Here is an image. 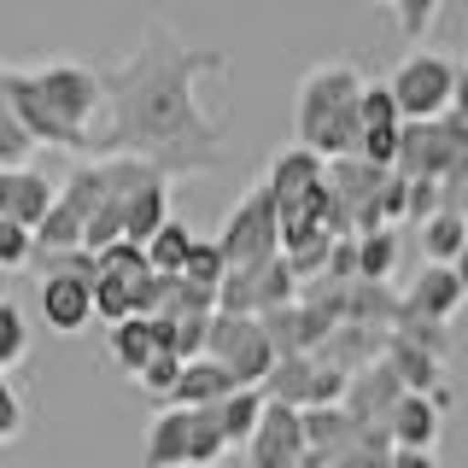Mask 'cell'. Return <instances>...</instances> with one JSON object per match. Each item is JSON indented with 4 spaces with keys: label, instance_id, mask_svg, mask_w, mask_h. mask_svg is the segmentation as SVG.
I'll return each instance as SVG.
<instances>
[{
    "label": "cell",
    "instance_id": "obj_21",
    "mask_svg": "<svg viewBox=\"0 0 468 468\" xmlns=\"http://www.w3.org/2000/svg\"><path fill=\"white\" fill-rule=\"evenodd\" d=\"M229 392H240V387H234V375L223 369V363L194 357V363H182V380H176L170 404L176 410H205V404H223Z\"/></svg>",
    "mask_w": 468,
    "mask_h": 468
},
{
    "label": "cell",
    "instance_id": "obj_4",
    "mask_svg": "<svg viewBox=\"0 0 468 468\" xmlns=\"http://www.w3.org/2000/svg\"><path fill=\"white\" fill-rule=\"evenodd\" d=\"M357 94H363L357 65H316V70H304V77H299V94H292V141L311 153L316 135H322V129H328Z\"/></svg>",
    "mask_w": 468,
    "mask_h": 468
},
{
    "label": "cell",
    "instance_id": "obj_16",
    "mask_svg": "<svg viewBox=\"0 0 468 468\" xmlns=\"http://www.w3.org/2000/svg\"><path fill=\"white\" fill-rule=\"evenodd\" d=\"M41 322L53 334H82L94 322V282H77V275H48L41 282Z\"/></svg>",
    "mask_w": 468,
    "mask_h": 468
},
{
    "label": "cell",
    "instance_id": "obj_14",
    "mask_svg": "<svg viewBox=\"0 0 468 468\" xmlns=\"http://www.w3.org/2000/svg\"><path fill=\"white\" fill-rule=\"evenodd\" d=\"M53 199H58V187L41 170H0V223H18L36 234L41 217L53 211Z\"/></svg>",
    "mask_w": 468,
    "mask_h": 468
},
{
    "label": "cell",
    "instance_id": "obj_40",
    "mask_svg": "<svg viewBox=\"0 0 468 468\" xmlns=\"http://www.w3.org/2000/svg\"><path fill=\"white\" fill-rule=\"evenodd\" d=\"M439 6H445V0H392V18H399L404 41H421V36H428L433 18H439Z\"/></svg>",
    "mask_w": 468,
    "mask_h": 468
},
{
    "label": "cell",
    "instance_id": "obj_24",
    "mask_svg": "<svg viewBox=\"0 0 468 468\" xmlns=\"http://www.w3.org/2000/svg\"><path fill=\"white\" fill-rule=\"evenodd\" d=\"M387 433H392V445H399V451H433V439H439V404L404 392L399 410L387 416Z\"/></svg>",
    "mask_w": 468,
    "mask_h": 468
},
{
    "label": "cell",
    "instance_id": "obj_28",
    "mask_svg": "<svg viewBox=\"0 0 468 468\" xmlns=\"http://www.w3.org/2000/svg\"><path fill=\"white\" fill-rule=\"evenodd\" d=\"M217 421H223L229 445H246V439L258 433V421H263V392H258V387H240V392H229V399L217 404Z\"/></svg>",
    "mask_w": 468,
    "mask_h": 468
},
{
    "label": "cell",
    "instance_id": "obj_25",
    "mask_svg": "<svg viewBox=\"0 0 468 468\" xmlns=\"http://www.w3.org/2000/svg\"><path fill=\"white\" fill-rule=\"evenodd\" d=\"M165 223H170V187L165 182H153V187H141V194L123 199V240L129 246H146Z\"/></svg>",
    "mask_w": 468,
    "mask_h": 468
},
{
    "label": "cell",
    "instance_id": "obj_38",
    "mask_svg": "<svg viewBox=\"0 0 468 468\" xmlns=\"http://www.w3.org/2000/svg\"><path fill=\"white\" fill-rule=\"evenodd\" d=\"M29 351V328H24V311L12 299H0V369H12V363H24Z\"/></svg>",
    "mask_w": 468,
    "mask_h": 468
},
{
    "label": "cell",
    "instance_id": "obj_42",
    "mask_svg": "<svg viewBox=\"0 0 468 468\" xmlns=\"http://www.w3.org/2000/svg\"><path fill=\"white\" fill-rule=\"evenodd\" d=\"M29 252H36V234L18 229V223H0V270H18V263H29Z\"/></svg>",
    "mask_w": 468,
    "mask_h": 468
},
{
    "label": "cell",
    "instance_id": "obj_30",
    "mask_svg": "<svg viewBox=\"0 0 468 468\" xmlns=\"http://www.w3.org/2000/svg\"><path fill=\"white\" fill-rule=\"evenodd\" d=\"M399 270V229H375L357 240V282H392Z\"/></svg>",
    "mask_w": 468,
    "mask_h": 468
},
{
    "label": "cell",
    "instance_id": "obj_7",
    "mask_svg": "<svg viewBox=\"0 0 468 468\" xmlns=\"http://www.w3.org/2000/svg\"><path fill=\"white\" fill-rule=\"evenodd\" d=\"M29 82H36V94L48 100L70 129H82V135L100 129V117H106V77H100V70H88V65H41V70H29Z\"/></svg>",
    "mask_w": 468,
    "mask_h": 468
},
{
    "label": "cell",
    "instance_id": "obj_3",
    "mask_svg": "<svg viewBox=\"0 0 468 468\" xmlns=\"http://www.w3.org/2000/svg\"><path fill=\"white\" fill-rule=\"evenodd\" d=\"M217 252H223L229 270H252V263L282 258V211H275V194L263 187V176L246 187V199L229 211L223 234H217Z\"/></svg>",
    "mask_w": 468,
    "mask_h": 468
},
{
    "label": "cell",
    "instance_id": "obj_48",
    "mask_svg": "<svg viewBox=\"0 0 468 468\" xmlns=\"http://www.w3.org/2000/svg\"><path fill=\"white\" fill-rule=\"evenodd\" d=\"M451 275H457V287H463V299H468V246L457 252V263H451Z\"/></svg>",
    "mask_w": 468,
    "mask_h": 468
},
{
    "label": "cell",
    "instance_id": "obj_10",
    "mask_svg": "<svg viewBox=\"0 0 468 468\" xmlns=\"http://www.w3.org/2000/svg\"><path fill=\"white\" fill-rule=\"evenodd\" d=\"M6 100H12V112H18V123H24V135L36 141V146H65V153H88V135H82V129H70L65 117H58L48 100L36 94L29 70H6Z\"/></svg>",
    "mask_w": 468,
    "mask_h": 468
},
{
    "label": "cell",
    "instance_id": "obj_23",
    "mask_svg": "<svg viewBox=\"0 0 468 468\" xmlns=\"http://www.w3.org/2000/svg\"><path fill=\"white\" fill-rule=\"evenodd\" d=\"M322 158L316 153H304V146H287L282 158L270 165V176H263V187L275 194V205H292V199H304L311 187H322Z\"/></svg>",
    "mask_w": 468,
    "mask_h": 468
},
{
    "label": "cell",
    "instance_id": "obj_37",
    "mask_svg": "<svg viewBox=\"0 0 468 468\" xmlns=\"http://www.w3.org/2000/svg\"><path fill=\"white\" fill-rule=\"evenodd\" d=\"M176 380H182V357H176V351H165V357H153V363L135 375V387L146 392V399H158V410H165L170 392H176Z\"/></svg>",
    "mask_w": 468,
    "mask_h": 468
},
{
    "label": "cell",
    "instance_id": "obj_50",
    "mask_svg": "<svg viewBox=\"0 0 468 468\" xmlns=\"http://www.w3.org/2000/svg\"><path fill=\"white\" fill-rule=\"evenodd\" d=\"M387 6H392V0H387Z\"/></svg>",
    "mask_w": 468,
    "mask_h": 468
},
{
    "label": "cell",
    "instance_id": "obj_29",
    "mask_svg": "<svg viewBox=\"0 0 468 468\" xmlns=\"http://www.w3.org/2000/svg\"><path fill=\"white\" fill-rule=\"evenodd\" d=\"M468 246V234H463V217L457 211H433L428 223H421V252H428V263H457V252Z\"/></svg>",
    "mask_w": 468,
    "mask_h": 468
},
{
    "label": "cell",
    "instance_id": "obj_32",
    "mask_svg": "<svg viewBox=\"0 0 468 468\" xmlns=\"http://www.w3.org/2000/svg\"><path fill=\"white\" fill-rule=\"evenodd\" d=\"M392 451L399 445H392L387 428H363L340 457H328V468H392Z\"/></svg>",
    "mask_w": 468,
    "mask_h": 468
},
{
    "label": "cell",
    "instance_id": "obj_34",
    "mask_svg": "<svg viewBox=\"0 0 468 468\" xmlns=\"http://www.w3.org/2000/svg\"><path fill=\"white\" fill-rule=\"evenodd\" d=\"M392 340H404V346L428 351V357H439V363H451V328H445V322H416V316H399Z\"/></svg>",
    "mask_w": 468,
    "mask_h": 468
},
{
    "label": "cell",
    "instance_id": "obj_13",
    "mask_svg": "<svg viewBox=\"0 0 468 468\" xmlns=\"http://www.w3.org/2000/svg\"><path fill=\"white\" fill-rule=\"evenodd\" d=\"M399 399H404V380H399V369H392L387 357L380 363H369V369H357L346 380V416L357 421V428H387V416L399 410Z\"/></svg>",
    "mask_w": 468,
    "mask_h": 468
},
{
    "label": "cell",
    "instance_id": "obj_49",
    "mask_svg": "<svg viewBox=\"0 0 468 468\" xmlns=\"http://www.w3.org/2000/svg\"><path fill=\"white\" fill-rule=\"evenodd\" d=\"M457 217H463V234H468V194H463V205H457Z\"/></svg>",
    "mask_w": 468,
    "mask_h": 468
},
{
    "label": "cell",
    "instance_id": "obj_27",
    "mask_svg": "<svg viewBox=\"0 0 468 468\" xmlns=\"http://www.w3.org/2000/svg\"><path fill=\"white\" fill-rule=\"evenodd\" d=\"M194 240H199V234L187 229L182 217H170V223L141 246V252H146V270H153V275H182V270H187V252H194Z\"/></svg>",
    "mask_w": 468,
    "mask_h": 468
},
{
    "label": "cell",
    "instance_id": "obj_11",
    "mask_svg": "<svg viewBox=\"0 0 468 468\" xmlns=\"http://www.w3.org/2000/svg\"><path fill=\"white\" fill-rule=\"evenodd\" d=\"M246 468H304V428L299 410L263 399V421L246 439Z\"/></svg>",
    "mask_w": 468,
    "mask_h": 468
},
{
    "label": "cell",
    "instance_id": "obj_6",
    "mask_svg": "<svg viewBox=\"0 0 468 468\" xmlns=\"http://www.w3.org/2000/svg\"><path fill=\"white\" fill-rule=\"evenodd\" d=\"M392 106H399L404 123H433V117L451 112V88H457V65L439 53H410L399 58V70L387 77Z\"/></svg>",
    "mask_w": 468,
    "mask_h": 468
},
{
    "label": "cell",
    "instance_id": "obj_46",
    "mask_svg": "<svg viewBox=\"0 0 468 468\" xmlns=\"http://www.w3.org/2000/svg\"><path fill=\"white\" fill-rule=\"evenodd\" d=\"M451 117L468 129V65H457V88H451Z\"/></svg>",
    "mask_w": 468,
    "mask_h": 468
},
{
    "label": "cell",
    "instance_id": "obj_5",
    "mask_svg": "<svg viewBox=\"0 0 468 468\" xmlns=\"http://www.w3.org/2000/svg\"><path fill=\"white\" fill-rule=\"evenodd\" d=\"M205 357L223 363V369L234 375V387H263L270 369H275V346H270V334H263V322L258 316H229V311L211 316Z\"/></svg>",
    "mask_w": 468,
    "mask_h": 468
},
{
    "label": "cell",
    "instance_id": "obj_31",
    "mask_svg": "<svg viewBox=\"0 0 468 468\" xmlns=\"http://www.w3.org/2000/svg\"><path fill=\"white\" fill-rule=\"evenodd\" d=\"M29 153H36V141L24 135L18 112H12V100H6V65H0V170H29Z\"/></svg>",
    "mask_w": 468,
    "mask_h": 468
},
{
    "label": "cell",
    "instance_id": "obj_20",
    "mask_svg": "<svg viewBox=\"0 0 468 468\" xmlns=\"http://www.w3.org/2000/svg\"><path fill=\"white\" fill-rule=\"evenodd\" d=\"M399 311H404V292H392L387 282H351L346 287V322L351 328L392 334L399 328Z\"/></svg>",
    "mask_w": 468,
    "mask_h": 468
},
{
    "label": "cell",
    "instance_id": "obj_44",
    "mask_svg": "<svg viewBox=\"0 0 468 468\" xmlns=\"http://www.w3.org/2000/svg\"><path fill=\"white\" fill-rule=\"evenodd\" d=\"M18 428H24V404L12 392V380L0 375V439H18Z\"/></svg>",
    "mask_w": 468,
    "mask_h": 468
},
{
    "label": "cell",
    "instance_id": "obj_17",
    "mask_svg": "<svg viewBox=\"0 0 468 468\" xmlns=\"http://www.w3.org/2000/svg\"><path fill=\"white\" fill-rule=\"evenodd\" d=\"M106 351L123 363V375H141L153 357L170 351V322H153V316H129L106 334Z\"/></svg>",
    "mask_w": 468,
    "mask_h": 468
},
{
    "label": "cell",
    "instance_id": "obj_47",
    "mask_svg": "<svg viewBox=\"0 0 468 468\" xmlns=\"http://www.w3.org/2000/svg\"><path fill=\"white\" fill-rule=\"evenodd\" d=\"M392 468H439L433 451H392Z\"/></svg>",
    "mask_w": 468,
    "mask_h": 468
},
{
    "label": "cell",
    "instance_id": "obj_39",
    "mask_svg": "<svg viewBox=\"0 0 468 468\" xmlns=\"http://www.w3.org/2000/svg\"><path fill=\"white\" fill-rule=\"evenodd\" d=\"M135 287H129V282H94V316L112 322V328H117V322H129V316H135Z\"/></svg>",
    "mask_w": 468,
    "mask_h": 468
},
{
    "label": "cell",
    "instance_id": "obj_41",
    "mask_svg": "<svg viewBox=\"0 0 468 468\" xmlns=\"http://www.w3.org/2000/svg\"><path fill=\"white\" fill-rule=\"evenodd\" d=\"M399 223H410V182L392 170L387 187H380V229H399Z\"/></svg>",
    "mask_w": 468,
    "mask_h": 468
},
{
    "label": "cell",
    "instance_id": "obj_33",
    "mask_svg": "<svg viewBox=\"0 0 468 468\" xmlns=\"http://www.w3.org/2000/svg\"><path fill=\"white\" fill-rule=\"evenodd\" d=\"M94 258H100V282H129V287H135V282L153 275V270H146V252L129 246V240H117V246H106V252H94Z\"/></svg>",
    "mask_w": 468,
    "mask_h": 468
},
{
    "label": "cell",
    "instance_id": "obj_19",
    "mask_svg": "<svg viewBox=\"0 0 468 468\" xmlns=\"http://www.w3.org/2000/svg\"><path fill=\"white\" fill-rule=\"evenodd\" d=\"M387 363L399 369L404 392H416V399H433L439 410L451 404V387H445V363H439V357H428V351H416V346H404V340H387Z\"/></svg>",
    "mask_w": 468,
    "mask_h": 468
},
{
    "label": "cell",
    "instance_id": "obj_15",
    "mask_svg": "<svg viewBox=\"0 0 468 468\" xmlns=\"http://www.w3.org/2000/svg\"><path fill=\"white\" fill-rule=\"evenodd\" d=\"M387 340L392 334H375V328H351V322H340V328L322 340L311 357L322 363V369H334V375H357V369H369V363H380L387 357Z\"/></svg>",
    "mask_w": 468,
    "mask_h": 468
},
{
    "label": "cell",
    "instance_id": "obj_26",
    "mask_svg": "<svg viewBox=\"0 0 468 468\" xmlns=\"http://www.w3.org/2000/svg\"><path fill=\"white\" fill-rule=\"evenodd\" d=\"M229 457V433L217 421V404L187 410V468H223Z\"/></svg>",
    "mask_w": 468,
    "mask_h": 468
},
{
    "label": "cell",
    "instance_id": "obj_18",
    "mask_svg": "<svg viewBox=\"0 0 468 468\" xmlns=\"http://www.w3.org/2000/svg\"><path fill=\"white\" fill-rule=\"evenodd\" d=\"M457 304H463L457 275H451L445 263H428V270L410 282L404 311H399V316H416V322H451V316H457Z\"/></svg>",
    "mask_w": 468,
    "mask_h": 468
},
{
    "label": "cell",
    "instance_id": "obj_45",
    "mask_svg": "<svg viewBox=\"0 0 468 468\" xmlns=\"http://www.w3.org/2000/svg\"><path fill=\"white\" fill-rule=\"evenodd\" d=\"M433 211H439V187H433V182H410V223L421 229Z\"/></svg>",
    "mask_w": 468,
    "mask_h": 468
},
{
    "label": "cell",
    "instance_id": "obj_22",
    "mask_svg": "<svg viewBox=\"0 0 468 468\" xmlns=\"http://www.w3.org/2000/svg\"><path fill=\"white\" fill-rule=\"evenodd\" d=\"M146 468H187V410L165 404L146 421V445H141Z\"/></svg>",
    "mask_w": 468,
    "mask_h": 468
},
{
    "label": "cell",
    "instance_id": "obj_43",
    "mask_svg": "<svg viewBox=\"0 0 468 468\" xmlns=\"http://www.w3.org/2000/svg\"><path fill=\"white\" fill-rule=\"evenodd\" d=\"M328 282H340V287H351L357 282V240H334V252H328Z\"/></svg>",
    "mask_w": 468,
    "mask_h": 468
},
{
    "label": "cell",
    "instance_id": "obj_35",
    "mask_svg": "<svg viewBox=\"0 0 468 468\" xmlns=\"http://www.w3.org/2000/svg\"><path fill=\"white\" fill-rule=\"evenodd\" d=\"M29 263L41 270V282L48 275H77V282H100V258L82 252V246H70V252H29Z\"/></svg>",
    "mask_w": 468,
    "mask_h": 468
},
{
    "label": "cell",
    "instance_id": "obj_2",
    "mask_svg": "<svg viewBox=\"0 0 468 468\" xmlns=\"http://www.w3.org/2000/svg\"><path fill=\"white\" fill-rule=\"evenodd\" d=\"M392 170H375L363 158H334L322 170V187H328V234L334 240H363V234L380 229V187H387Z\"/></svg>",
    "mask_w": 468,
    "mask_h": 468
},
{
    "label": "cell",
    "instance_id": "obj_8",
    "mask_svg": "<svg viewBox=\"0 0 468 468\" xmlns=\"http://www.w3.org/2000/svg\"><path fill=\"white\" fill-rule=\"evenodd\" d=\"M292 299H299V282H292L287 258L252 263V270H229L223 287H217V311H229V316H270Z\"/></svg>",
    "mask_w": 468,
    "mask_h": 468
},
{
    "label": "cell",
    "instance_id": "obj_1",
    "mask_svg": "<svg viewBox=\"0 0 468 468\" xmlns=\"http://www.w3.org/2000/svg\"><path fill=\"white\" fill-rule=\"evenodd\" d=\"M229 77L223 48H194L176 24L146 18L135 53L106 77V117L88 135L94 158H141L158 182H194L223 165V123L199 106V82Z\"/></svg>",
    "mask_w": 468,
    "mask_h": 468
},
{
    "label": "cell",
    "instance_id": "obj_9",
    "mask_svg": "<svg viewBox=\"0 0 468 468\" xmlns=\"http://www.w3.org/2000/svg\"><path fill=\"white\" fill-rule=\"evenodd\" d=\"M263 399L287 404V410H316V404H340L346 399V375L322 369L316 357H275L270 380H263Z\"/></svg>",
    "mask_w": 468,
    "mask_h": 468
},
{
    "label": "cell",
    "instance_id": "obj_36",
    "mask_svg": "<svg viewBox=\"0 0 468 468\" xmlns=\"http://www.w3.org/2000/svg\"><path fill=\"white\" fill-rule=\"evenodd\" d=\"M223 275H229V263H223V252H217V240H194V252H187V270H182V282H194V287H205V292H217L223 287Z\"/></svg>",
    "mask_w": 468,
    "mask_h": 468
},
{
    "label": "cell",
    "instance_id": "obj_12",
    "mask_svg": "<svg viewBox=\"0 0 468 468\" xmlns=\"http://www.w3.org/2000/svg\"><path fill=\"white\" fill-rule=\"evenodd\" d=\"M357 117H363V165L375 170H392L399 165V135H404V117L392 106V88L387 82H363V100H357Z\"/></svg>",
    "mask_w": 468,
    "mask_h": 468
}]
</instances>
